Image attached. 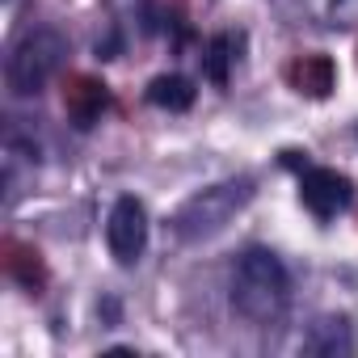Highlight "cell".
<instances>
[{"label":"cell","mask_w":358,"mask_h":358,"mask_svg":"<svg viewBox=\"0 0 358 358\" xmlns=\"http://www.w3.org/2000/svg\"><path fill=\"white\" fill-rule=\"evenodd\" d=\"M232 312L249 324H274L291 308V274L278 253L270 249H245L232 266Z\"/></svg>","instance_id":"obj_1"},{"label":"cell","mask_w":358,"mask_h":358,"mask_svg":"<svg viewBox=\"0 0 358 358\" xmlns=\"http://www.w3.org/2000/svg\"><path fill=\"white\" fill-rule=\"evenodd\" d=\"M249 203H253V182L249 177H228V182H215V186L190 194L182 207L173 211L169 228H173L177 241L194 245V241H207V236L224 232Z\"/></svg>","instance_id":"obj_2"},{"label":"cell","mask_w":358,"mask_h":358,"mask_svg":"<svg viewBox=\"0 0 358 358\" xmlns=\"http://www.w3.org/2000/svg\"><path fill=\"white\" fill-rule=\"evenodd\" d=\"M68 59V38L55 26H34L26 30L5 59V89L13 97H38L64 68Z\"/></svg>","instance_id":"obj_3"},{"label":"cell","mask_w":358,"mask_h":358,"mask_svg":"<svg viewBox=\"0 0 358 358\" xmlns=\"http://www.w3.org/2000/svg\"><path fill=\"white\" fill-rule=\"evenodd\" d=\"M106 245H110V257L118 266H135L148 249V211L139 199L122 194L114 207H110V220H106Z\"/></svg>","instance_id":"obj_4"},{"label":"cell","mask_w":358,"mask_h":358,"mask_svg":"<svg viewBox=\"0 0 358 358\" xmlns=\"http://www.w3.org/2000/svg\"><path fill=\"white\" fill-rule=\"evenodd\" d=\"M299 203L316 220H337L354 207V182L337 169H303L299 177Z\"/></svg>","instance_id":"obj_5"},{"label":"cell","mask_w":358,"mask_h":358,"mask_svg":"<svg viewBox=\"0 0 358 358\" xmlns=\"http://www.w3.org/2000/svg\"><path fill=\"white\" fill-rule=\"evenodd\" d=\"M303 350L320 354V358H345V354H354V324H350V316H337V312L320 316L308 329Z\"/></svg>","instance_id":"obj_6"},{"label":"cell","mask_w":358,"mask_h":358,"mask_svg":"<svg viewBox=\"0 0 358 358\" xmlns=\"http://www.w3.org/2000/svg\"><path fill=\"white\" fill-rule=\"evenodd\" d=\"M194 97H199V89H194V80L182 76V72H164V76H156V80L148 85V101H152L156 110L182 114V110L194 106Z\"/></svg>","instance_id":"obj_7"},{"label":"cell","mask_w":358,"mask_h":358,"mask_svg":"<svg viewBox=\"0 0 358 358\" xmlns=\"http://www.w3.org/2000/svg\"><path fill=\"white\" fill-rule=\"evenodd\" d=\"M291 80L303 97H329L333 85H337V68L329 55H303L295 68H291Z\"/></svg>","instance_id":"obj_8"},{"label":"cell","mask_w":358,"mask_h":358,"mask_svg":"<svg viewBox=\"0 0 358 358\" xmlns=\"http://www.w3.org/2000/svg\"><path fill=\"white\" fill-rule=\"evenodd\" d=\"M110 106V93H106V85H97V80H89V76H80L76 80V89L68 93V114H72V122L76 127H93L97 118H101V110Z\"/></svg>","instance_id":"obj_9"},{"label":"cell","mask_w":358,"mask_h":358,"mask_svg":"<svg viewBox=\"0 0 358 358\" xmlns=\"http://www.w3.org/2000/svg\"><path fill=\"white\" fill-rule=\"evenodd\" d=\"M241 59V34H215L207 43V55H203V68L215 85H228L232 76V64Z\"/></svg>","instance_id":"obj_10"},{"label":"cell","mask_w":358,"mask_h":358,"mask_svg":"<svg viewBox=\"0 0 358 358\" xmlns=\"http://www.w3.org/2000/svg\"><path fill=\"white\" fill-rule=\"evenodd\" d=\"M329 17H333V26H354L358 22V0H329Z\"/></svg>","instance_id":"obj_11"},{"label":"cell","mask_w":358,"mask_h":358,"mask_svg":"<svg viewBox=\"0 0 358 358\" xmlns=\"http://www.w3.org/2000/svg\"><path fill=\"white\" fill-rule=\"evenodd\" d=\"M5 5H9V0H5Z\"/></svg>","instance_id":"obj_12"}]
</instances>
